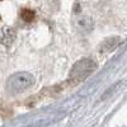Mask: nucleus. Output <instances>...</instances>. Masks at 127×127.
<instances>
[{
  "mask_svg": "<svg viewBox=\"0 0 127 127\" xmlns=\"http://www.w3.org/2000/svg\"><path fill=\"white\" fill-rule=\"evenodd\" d=\"M34 83V78L29 72H17L9 76L5 88L10 94H19L29 89Z\"/></svg>",
  "mask_w": 127,
  "mask_h": 127,
  "instance_id": "nucleus-1",
  "label": "nucleus"
},
{
  "mask_svg": "<svg viewBox=\"0 0 127 127\" xmlns=\"http://www.w3.org/2000/svg\"><path fill=\"white\" fill-rule=\"evenodd\" d=\"M95 70H97V64H95L94 60L81 59L71 67L69 78L74 83H80V81H84L88 76H90Z\"/></svg>",
  "mask_w": 127,
  "mask_h": 127,
  "instance_id": "nucleus-2",
  "label": "nucleus"
},
{
  "mask_svg": "<svg viewBox=\"0 0 127 127\" xmlns=\"http://www.w3.org/2000/svg\"><path fill=\"white\" fill-rule=\"evenodd\" d=\"M120 43H121V38L120 37H109L107 39H104L103 43L100 45V52H111Z\"/></svg>",
  "mask_w": 127,
  "mask_h": 127,
  "instance_id": "nucleus-3",
  "label": "nucleus"
},
{
  "mask_svg": "<svg viewBox=\"0 0 127 127\" xmlns=\"http://www.w3.org/2000/svg\"><path fill=\"white\" fill-rule=\"evenodd\" d=\"M14 39V32L12 28H3L0 29V42L4 45L12 43V41Z\"/></svg>",
  "mask_w": 127,
  "mask_h": 127,
  "instance_id": "nucleus-4",
  "label": "nucleus"
},
{
  "mask_svg": "<svg viewBox=\"0 0 127 127\" xmlns=\"http://www.w3.org/2000/svg\"><path fill=\"white\" fill-rule=\"evenodd\" d=\"M20 17H22V19L24 22H32V20H34L36 14H34L33 10H31V9H22Z\"/></svg>",
  "mask_w": 127,
  "mask_h": 127,
  "instance_id": "nucleus-5",
  "label": "nucleus"
}]
</instances>
